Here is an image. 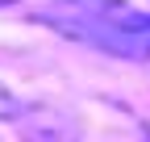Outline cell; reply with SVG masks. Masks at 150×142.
I'll return each mask as SVG.
<instances>
[{
    "label": "cell",
    "instance_id": "cell-1",
    "mask_svg": "<svg viewBox=\"0 0 150 142\" xmlns=\"http://www.w3.org/2000/svg\"><path fill=\"white\" fill-rule=\"evenodd\" d=\"M75 21L79 25L67 29L71 38L112 50V55H125V59H150V13L129 17V21H100V17H75Z\"/></svg>",
    "mask_w": 150,
    "mask_h": 142
},
{
    "label": "cell",
    "instance_id": "cell-2",
    "mask_svg": "<svg viewBox=\"0 0 150 142\" xmlns=\"http://www.w3.org/2000/svg\"><path fill=\"white\" fill-rule=\"evenodd\" d=\"M13 113H17V100H13V92H8V88L0 84V121H8Z\"/></svg>",
    "mask_w": 150,
    "mask_h": 142
},
{
    "label": "cell",
    "instance_id": "cell-3",
    "mask_svg": "<svg viewBox=\"0 0 150 142\" xmlns=\"http://www.w3.org/2000/svg\"><path fill=\"white\" fill-rule=\"evenodd\" d=\"M8 4H17V0H0V9H8Z\"/></svg>",
    "mask_w": 150,
    "mask_h": 142
}]
</instances>
